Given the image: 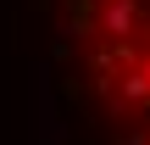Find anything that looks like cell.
<instances>
[{
    "instance_id": "6da1fadb",
    "label": "cell",
    "mask_w": 150,
    "mask_h": 145,
    "mask_svg": "<svg viewBox=\"0 0 150 145\" xmlns=\"http://www.w3.org/2000/svg\"><path fill=\"white\" fill-rule=\"evenodd\" d=\"M72 28L106 112L128 129V145H150V0H72Z\"/></svg>"
}]
</instances>
